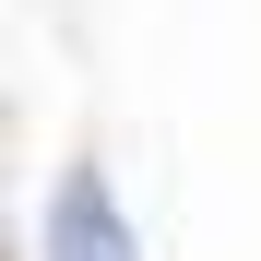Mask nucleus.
<instances>
[{"label":"nucleus","mask_w":261,"mask_h":261,"mask_svg":"<svg viewBox=\"0 0 261 261\" xmlns=\"http://www.w3.org/2000/svg\"><path fill=\"white\" fill-rule=\"evenodd\" d=\"M48 261H143V238H130V214L107 190V166H71V178L48 190Z\"/></svg>","instance_id":"f257e3e1"}]
</instances>
